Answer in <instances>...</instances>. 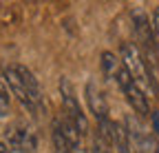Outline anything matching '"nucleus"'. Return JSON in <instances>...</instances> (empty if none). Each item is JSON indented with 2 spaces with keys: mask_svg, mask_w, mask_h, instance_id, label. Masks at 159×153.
<instances>
[{
  "mask_svg": "<svg viewBox=\"0 0 159 153\" xmlns=\"http://www.w3.org/2000/svg\"><path fill=\"white\" fill-rule=\"evenodd\" d=\"M5 80L13 95L22 102L29 111L38 113L42 109V89H40L35 75L25 67V65H7L5 67Z\"/></svg>",
  "mask_w": 159,
  "mask_h": 153,
  "instance_id": "f257e3e1",
  "label": "nucleus"
},
{
  "mask_svg": "<svg viewBox=\"0 0 159 153\" xmlns=\"http://www.w3.org/2000/svg\"><path fill=\"white\" fill-rule=\"evenodd\" d=\"M119 60H122L124 69L130 73V78L137 82V87L144 91L146 98H148V95H157L159 82L152 78L150 69L144 62V55H142V51L137 49L135 42H122V47H119Z\"/></svg>",
  "mask_w": 159,
  "mask_h": 153,
  "instance_id": "f03ea898",
  "label": "nucleus"
},
{
  "mask_svg": "<svg viewBox=\"0 0 159 153\" xmlns=\"http://www.w3.org/2000/svg\"><path fill=\"white\" fill-rule=\"evenodd\" d=\"M130 18H133V25H135V33H137V49L142 51L144 55V62L146 67L150 69L152 78L157 80V67H159V53H157V42H155V36H152V27H150V20L144 9L135 7L130 11Z\"/></svg>",
  "mask_w": 159,
  "mask_h": 153,
  "instance_id": "7ed1b4c3",
  "label": "nucleus"
},
{
  "mask_svg": "<svg viewBox=\"0 0 159 153\" xmlns=\"http://www.w3.org/2000/svg\"><path fill=\"white\" fill-rule=\"evenodd\" d=\"M113 80L117 82V87L122 89L124 98L128 100V104L133 107V111L137 113V116H150V104H148V98L144 95V91L137 87V82L130 78V73L124 69V65L117 69V73L113 75Z\"/></svg>",
  "mask_w": 159,
  "mask_h": 153,
  "instance_id": "20e7f679",
  "label": "nucleus"
},
{
  "mask_svg": "<svg viewBox=\"0 0 159 153\" xmlns=\"http://www.w3.org/2000/svg\"><path fill=\"white\" fill-rule=\"evenodd\" d=\"M60 93H62V109H64L62 118H66L77 129L80 136H86L89 133V120H86L84 111H82V107H80L75 93H73V87L66 78H62V82H60Z\"/></svg>",
  "mask_w": 159,
  "mask_h": 153,
  "instance_id": "39448f33",
  "label": "nucleus"
},
{
  "mask_svg": "<svg viewBox=\"0 0 159 153\" xmlns=\"http://www.w3.org/2000/svg\"><path fill=\"white\" fill-rule=\"evenodd\" d=\"M124 127H126V131H128L130 146H133L137 153H159V142H157V138H155V133H148L135 118H128Z\"/></svg>",
  "mask_w": 159,
  "mask_h": 153,
  "instance_id": "423d86ee",
  "label": "nucleus"
},
{
  "mask_svg": "<svg viewBox=\"0 0 159 153\" xmlns=\"http://www.w3.org/2000/svg\"><path fill=\"white\" fill-rule=\"evenodd\" d=\"M7 142H9V146H11L13 151H18V153H29V151L35 149L38 138H35V133L31 131V127L18 122V124L9 127V131H7Z\"/></svg>",
  "mask_w": 159,
  "mask_h": 153,
  "instance_id": "0eeeda50",
  "label": "nucleus"
},
{
  "mask_svg": "<svg viewBox=\"0 0 159 153\" xmlns=\"http://www.w3.org/2000/svg\"><path fill=\"white\" fill-rule=\"evenodd\" d=\"M86 102H89V109H91V113L95 116L97 124L104 122V120H108V104H106V98H104L102 89H99L95 82H89V84H86Z\"/></svg>",
  "mask_w": 159,
  "mask_h": 153,
  "instance_id": "6e6552de",
  "label": "nucleus"
},
{
  "mask_svg": "<svg viewBox=\"0 0 159 153\" xmlns=\"http://www.w3.org/2000/svg\"><path fill=\"white\" fill-rule=\"evenodd\" d=\"M111 146L117 149V153H130V138H128V131L124 124L119 122H113V129H111Z\"/></svg>",
  "mask_w": 159,
  "mask_h": 153,
  "instance_id": "1a4fd4ad",
  "label": "nucleus"
},
{
  "mask_svg": "<svg viewBox=\"0 0 159 153\" xmlns=\"http://www.w3.org/2000/svg\"><path fill=\"white\" fill-rule=\"evenodd\" d=\"M51 138H53V149H55V153H73V151H75L73 144L66 140V136H64L62 127H60V120H57V118L53 120V133H51Z\"/></svg>",
  "mask_w": 159,
  "mask_h": 153,
  "instance_id": "9d476101",
  "label": "nucleus"
},
{
  "mask_svg": "<svg viewBox=\"0 0 159 153\" xmlns=\"http://www.w3.org/2000/svg\"><path fill=\"white\" fill-rule=\"evenodd\" d=\"M119 67H122V60H117L115 53H111V51H104L102 53V69H104V73L108 75V78H113Z\"/></svg>",
  "mask_w": 159,
  "mask_h": 153,
  "instance_id": "9b49d317",
  "label": "nucleus"
},
{
  "mask_svg": "<svg viewBox=\"0 0 159 153\" xmlns=\"http://www.w3.org/2000/svg\"><path fill=\"white\" fill-rule=\"evenodd\" d=\"M9 113V95L5 93V89L0 87V118H5Z\"/></svg>",
  "mask_w": 159,
  "mask_h": 153,
  "instance_id": "f8f14e48",
  "label": "nucleus"
},
{
  "mask_svg": "<svg viewBox=\"0 0 159 153\" xmlns=\"http://www.w3.org/2000/svg\"><path fill=\"white\" fill-rule=\"evenodd\" d=\"M150 118H152V133L157 136L159 133V111H150Z\"/></svg>",
  "mask_w": 159,
  "mask_h": 153,
  "instance_id": "ddd939ff",
  "label": "nucleus"
},
{
  "mask_svg": "<svg viewBox=\"0 0 159 153\" xmlns=\"http://www.w3.org/2000/svg\"><path fill=\"white\" fill-rule=\"evenodd\" d=\"M0 153H11V149H9L7 142H0Z\"/></svg>",
  "mask_w": 159,
  "mask_h": 153,
  "instance_id": "4468645a",
  "label": "nucleus"
}]
</instances>
